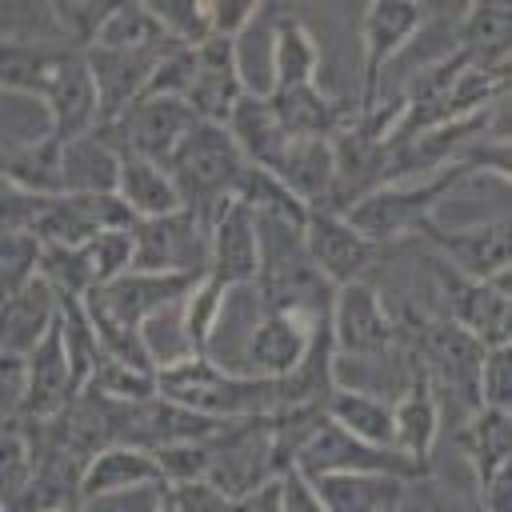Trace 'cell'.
<instances>
[{
	"instance_id": "35",
	"label": "cell",
	"mask_w": 512,
	"mask_h": 512,
	"mask_svg": "<svg viewBox=\"0 0 512 512\" xmlns=\"http://www.w3.org/2000/svg\"><path fill=\"white\" fill-rule=\"evenodd\" d=\"M92 48H112V52H156V48H172V40L160 32V24L152 20L148 4H116L112 16L104 20L100 36ZM180 48V44H176Z\"/></svg>"
},
{
	"instance_id": "17",
	"label": "cell",
	"mask_w": 512,
	"mask_h": 512,
	"mask_svg": "<svg viewBox=\"0 0 512 512\" xmlns=\"http://www.w3.org/2000/svg\"><path fill=\"white\" fill-rule=\"evenodd\" d=\"M244 76H240V60H236V40L224 36H208L204 44L192 48V84L184 92V104L196 120L208 124H224L232 104L244 96Z\"/></svg>"
},
{
	"instance_id": "3",
	"label": "cell",
	"mask_w": 512,
	"mask_h": 512,
	"mask_svg": "<svg viewBox=\"0 0 512 512\" xmlns=\"http://www.w3.org/2000/svg\"><path fill=\"white\" fill-rule=\"evenodd\" d=\"M240 168H244V156L232 144L228 128L208 124V120H196L184 132V140L172 148V156L164 160V172L180 196V208H192L208 220L232 196Z\"/></svg>"
},
{
	"instance_id": "1",
	"label": "cell",
	"mask_w": 512,
	"mask_h": 512,
	"mask_svg": "<svg viewBox=\"0 0 512 512\" xmlns=\"http://www.w3.org/2000/svg\"><path fill=\"white\" fill-rule=\"evenodd\" d=\"M156 396L172 400V404H180V408H188L196 416L220 420V424L284 412L280 380L224 372L212 356L160 360V368H156Z\"/></svg>"
},
{
	"instance_id": "27",
	"label": "cell",
	"mask_w": 512,
	"mask_h": 512,
	"mask_svg": "<svg viewBox=\"0 0 512 512\" xmlns=\"http://www.w3.org/2000/svg\"><path fill=\"white\" fill-rule=\"evenodd\" d=\"M320 72V44L308 32V24L292 12H276L272 20V88L268 92H288V88H308L316 84Z\"/></svg>"
},
{
	"instance_id": "6",
	"label": "cell",
	"mask_w": 512,
	"mask_h": 512,
	"mask_svg": "<svg viewBox=\"0 0 512 512\" xmlns=\"http://www.w3.org/2000/svg\"><path fill=\"white\" fill-rule=\"evenodd\" d=\"M268 480H276L268 416L232 420V424H224L208 440V472H204V484L212 492H220L228 504L252 496Z\"/></svg>"
},
{
	"instance_id": "13",
	"label": "cell",
	"mask_w": 512,
	"mask_h": 512,
	"mask_svg": "<svg viewBox=\"0 0 512 512\" xmlns=\"http://www.w3.org/2000/svg\"><path fill=\"white\" fill-rule=\"evenodd\" d=\"M420 236L448 256L444 268L468 276V280H500L512 276V224L508 216H496L488 224H468V228H440L424 224Z\"/></svg>"
},
{
	"instance_id": "24",
	"label": "cell",
	"mask_w": 512,
	"mask_h": 512,
	"mask_svg": "<svg viewBox=\"0 0 512 512\" xmlns=\"http://www.w3.org/2000/svg\"><path fill=\"white\" fill-rule=\"evenodd\" d=\"M308 332H312V324L300 320V316H288V312H260V324H256L252 336H248V364H252L248 376L284 380V376L296 368V360L304 356Z\"/></svg>"
},
{
	"instance_id": "26",
	"label": "cell",
	"mask_w": 512,
	"mask_h": 512,
	"mask_svg": "<svg viewBox=\"0 0 512 512\" xmlns=\"http://www.w3.org/2000/svg\"><path fill=\"white\" fill-rule=\"evenodd\" d=\"M308 480V476H304ZM324 512H400L408 480L396 476H368V472H344V476H312L308 480Z\"/></svg>"
},
{
	"instance_id": "30",
	"label": "cell",
	"mask_w": 512,
	"mask_h": 512,
	"mask_svg": "<svg viewBox=\"0 0 512 512\" xmlns=\"http://www.w3.org/2000/svg\"><path fill=\"white\" fill-rule=\"evenodd\" d=\"M120 152L96 124L60 148V192H112Z\"/></svg>"
},
{
	"instance_id": "34",
	"label": "cell",
	"mask_w": 512,
	"mask_h": 512,
	"mask_svg": "<svg viewBox=\"0 0 512 512\" xmlns=\"http://www.w3.org/2000/svg\"><path fill=\"white\" fill-rule=\"evenodd\" d=\"M0 172L32 196H60V144L48 136L0 152Z\"/></svg>"
},
{
	"instance_id": "40",
	"label": "cell",
	"mask_w": 512,
	"mask_h": 512,
	"mask_svg": "<svg viewBox=\"0 0 512 512\" xmlns=\"http://www.w3.org/2000/svg\"><path fill=\"white\" fill-rule=\"evenodd\" d=\"M40 264V240L32 232H0V300L20 292Z\"/></svg>"
},
{
	"instance_id": "38",
	"label": "cell",
	"mask_w": 512,
	"mask_h": 512,
	"mask_svg": "<svg viewBox=\"0 0 512 512\" xmlns=\"http://www.w3.org/2000/svg\"><path fill=\"white\" fill-rule=\"evenodd\" d=\"M32 476V444L20 420H0V504L4 512L20 500Z\"/></svg>"
},
{
	"instance_id": "29",
	"label": "cell",
	"mask_w": 512,
	"mask_h": 512,
	"mask_svg": "<svg viewBox=\"0 0 512 512\" xmlns=\"http://www.w3.org/2000/svg\"><path fill=\"white\" fill-rule=\"evenodd\" d=\"M464 456L472 460V476L476 488H484L500 468L512 464V412L500 408H476L460 432H456Z\"/></svg>"
},
{
	"instance_id": "12",
	"label": "cell",
	"mask_w": 512,
	"mask_h": 512,
	"mask_svg": "<svg viewBox=\"0 0 512 512\" xmlns=\"http://www.w3.org/2000/svg\"><path fill=\"white\" fill-rule=\"evenodd\" d=\"M300 240H304V252L312 260V268L332 288H344L352 280H364V272L388 252V248H376L372 240H364L344 216L324 212V208H308V220L300 228Z\"/></svg>"
},
{
	"instance_id": "21",
	"label": "cell",
	"mask_w": 512,
	"mask_h": 512,
	"mask_svg": "<svg viewBox=\"0 0 512 512\" xmlns=\"http://www.w3.org/2000/svg\"><path fill=\"white\" fill-rule=\"evenodd\" d=\"M268 172L304 204V208H324L332 192V140L324 136H296L284 140L280 152L272 156Z\"/></svg>"
},
{
	"instance_id": "45",
	"label": "cell",
	"mask_w": 512,
	"mask_h": 512,
	"mask_svg": "<svg viewBox=\"0 0 512 512\" xmlns=\"http://www.w3.org/2000/svg\"><path fill=\"white\" fill-rule=\"evenodd\" d=\"M156 512H172V500H168V488L160 492V504H156Z\"/></svg>"
},
{
	"instance_id": "23",
	"label": "cell",
	"mask_w": 512,
	"mask_h": 512,
	"mask_svg": "<svg viewBox=\"0 0 512 512\" xmlns=\"http://www.w3.org/2000/svg\"><path fill=\"white\" fill-rule=\"evenodd\" d=\"M56 312H60V300L40 276H32L20 292L0 300V352H8L12 360H24L56 324Z\"/></svg>"
},
{
	"instance_id": "7",
	"label": "cell",
	"mask_w": 512,
	"mask_h": 512,
	"mask_svg": "<svg viewBox=\"0 0 512 512\" xmlns=\"http://www.w3.org/2000/svg\"><path fill=\"white\" fill-rule=\"evenodd\" d=\"M292 468L300 476H344V472H368V476H396V480H424L428 472L416 468L412 460H404L400 452L392 448H376V444H364L356 436H348L344 428H336L332 420H320L308 440L296 448V460Z\"/></svg>"
},
{
	"instance_id": "44",
	"label": "cell",
	"mask_w": 512,
	"mask_h": 512,
	"mask_svg": "<svg viewBox=\"0 0 512 512\" xmlns=\"http://www.w3.org/2000/svg\"><path fill=\"white\" fill-rule=\"evenodd\" d=\"M276 512H324V504L296 468H284L276 476Z\"/></svg>"
},
{
	"instance_id": "43",
	"label": "cell",
	"mask_w": 512,
	"mask_h": 512,
	"mask_svg": "<svg viewBox=\"0 0 512 512\" xmlns=\"http://www.w3.org/2000/svg\"><path fill=\"white\" fill-rule=\"evenodd\" d=\"M204 12H208V36L236 40L256 20L260 8L248 4V0H204Z\"/></svg>"
},
{
	"instance_id": "41",
	"label": "cell",
	"mask_w": 512,
	"mask_h": 512,
	"mask_svg": "<svg viewBox=\"0 0 512 512\" xmlns=\"http://www.w3.org/2000/svg\"><path fill=\"white\" fill-rule=\"evenodd\" d=\"M476 400L480 408H512V344L504 348H484L480 368H476Z\"/></svg>"
},
{
	"instance_id": "8",
	"label": "cell",
	"mask_w": 512,
	"mask_h": 512,
	"mask_svg": "<svg viewBox=\"0 0 512 512\" xmlns=\"http://www.w3.org/2000/svg\"><path fill=\"white\" fill-rule=\"evenodd\" d=\"M328 332L336 356H356V360H380L396 348V320L384 308L380 292L368 280H352L332 292L328 304Z\"/></svg>"
},
{
	"instance_id": "4",
	"label": "cell",
	"mask_w": 512,
	"mask_h": 512,
	"mask_svg": "<svg viewBox=\"0 0 512 512\" xmlns=\"http://www.w3.org/2000/svg\"><path fill=\"white\" fill-rule=\"evenodd\" d=\"M472 172H476V168H468L464 160H456V164H444L440 172H432V176H424V180H416V184H380L376 192L360 196V200L344 212V220H348L364 240H372L376 248H392L396 240L420 232V228L432 220V208H436L464 176H472Z\"/></svg>"
},
{
	"instance_id": "46",
	"label": "cell",
	"mask_w": 512,
	"mask_h": 512,
	"mask_svg": "<svg viewBox=\"0 0 512 512\" xmlns=\"http://www.w3.org/2000/svg\"><path fill=\"white\" fill-rule=\"evenodd\" d=\"M56 512H84V508H56Z\"/></svg>"
},
{
	"instance_id": "5",
	"label": "cell",
	"mask_w": 512,
	"mask_h": 512,
	"mask_svg": "<svg viewBox=\"0 0 512 512\" xmlns=\"http://www.w3.org/2000/svg\"><path fill=\"white\" fill-rule=\"evenodd\" d=\"M208 228L212 220L176 208L156 220H132V268L128 272H152V276H204L208 268Z\"/></svg>"
},
{
	"instance_id": "32",
	"label": "cell",
	"mask_w": 512,
	"mask_h": 512,
	"mask_svg": "<svg viewBox=\"0 0 512 512\" xmlns=\"http://www.w3.org/2000/svg\"><path fill=\"white\" fill-rule=\"evenodd\" d=\"M224 128H228L232 144L240 148L244 164H260V168H268L272 156H276L280 144H284V132H280L276 112H272V104H268L264 92H244V96L232 104Z\"/></svg>"
},
{
	"instance_id": "19",
	"label": "cell",
	"mask_w": 512,
	"mask_h": 512,
	"mask_svg": "<svg viewBox=\"0 0 512 512\" xmlns=\"http://www.w3.org/2000/svg\"><path fill=\"white\" fill-rule=\"evenodd\" d=\"M440 436V400L428 380V372L416 360L412 380L404 384L400 400H392V448L412 460L416 468L432 472V448Z\"/></svg>"
},
{
	"instance_id": "37",
	"label": "cell",
	"mask_w": 512,
	"mask_h": 512,
	"mask_svg": "<svg viewBox=\"0 0 512 512\" xmlns=\"http://www.w3.org/2000/svg\"><path fill=\"white\" fill-rule=\"evenodd\" d=\"M76 252H80V260H84V272H88L92 292L104 288V284H112L116 276H124V272L132 268V236H128V228L100 232V236H92L88 244H80Z\"/></svg>"
},
{
	"instance_id": "28",
	"label": "cell",
	"mask_w": 512,
	"mask_h": 512,
	"mask_svg": "<svg viewBox=\"0 0 512 512\" xmlns=\"http://www.w3.org/2000/svg\"><path fill=\"white\" fill-rule=\"evenodd\" d=\"M112 196L124 204V212L132 220H156V216H168L180 208V196H176L164 164H152L140 156H120Z\"/></svg>"
},
{
	"instance_id": "14",
	"label": "cell",
	"mask_w": 512,
	"mask_h": 512,
	"mask_svg": "<svg viewBox=\"0 0 512 512\" xmlns=\"http://www.w3.org/2000/svg\"><path fill=\"white\" fill-rule=\"evenodd\" d=\"M192 288L188 276H152V272H124L112 284L96 288L84 296L88 316L128 328V332H144V324L164 312L168 304L184 300V292Z\"/></svg>"
},
{
	"instance_id": "31",
	"label": "cell",
	"mask_w": 512,
	"mask_h": 512,
	"mask_svg": "<svg viewBox=\"0 0 512 512\" xmlns=\"http://www.w3.org/2000/svg\"><path fill=\"white\" fill-rule=\"evenodd\" d=\"M68 60L72 48L64 44H0V88L44 100Z\"/></svg>"
},
{
	"instance_id": "2",
	"label": "cell",
	"mask_w": 512,
	"mask_h": 512,
	"mask_svg": "<svg viewBox=\"0 0 512 512\" xmlns=\"http://www.w3.org/2000/svg\"><path fill=\"white\" fill-rule=\"evenodd\" d=\"M256 240H260V264L252 284L260 292V312H288L308 324L324 320L336 288L312 268L300 228L256 216Z\"/></svg>"
},
{
	"instance_id": "20",
	"label": "cell",
	"mask_w": 512,
	"mask_h": 512,
	"mask_svg": "<svg viewBox=\"0 0 512 512\" xmlns=\"http://www.w3.org/2000/svg\"><path fill=\"white\" fill-rule=\"evenodd\" d=\"M44 112H48V128L44 136L52 144H68L84 132L96 128V92H92V76H88V64H84V52H72V60L60 68L56 84L48 88V96L40 100Z\"/></svg>"
},
{
	"instance_id": "18",
	"label": "cell",
	"mask_w": 512,
	"mask_h": 512,
	"mask_svg": "<svg viewBox=\"0 0 512 512\" xmlns=\"http://www.w3.org/2000/svg\"><path fill=\"white\" fill-rule=\"evenodd\" d=\"M260 264V240H256V216L240 200H224L208 228V276L220 280L228 292L256 280Z\"/></svg>"
},
{
	"instance_id": "10",
	"label": "cell",
	"mask_w": 512,
	"mask_h": 512,
	"mask_svg": "<svg viewBox=\"0 0 512 512\" xmlns=\"http://www.w3.org/2000/svg\"><path fill=\"white\" fill-rule=\"evenodd\" d=\"M436 280L444 284L448 296V320L456 328H464L480 348H504L508 344V320H512V276L500 280H468L452 268H444L440 260H432Z\"/></svg>"
},
{
	"instance_id": "11",
	"label": "cell",
	"mask_w": 512,
	"mask_h": 512,
	"mask_svg": "<svg viewBox=\"0 0 512 512\" xmlns=\"http://www.w3.org/2000/svg\"><path fill=\"white\" fill-rule=\"evenodd\" d=\"M132 228V216L112 192H60L44 200L32 236L44 248H80L100 232Z\"/></svg>"
},
{
	"instance_id": "47",
	"label": "cell",
	"mask_w": 512,
	"mask_h": 512,
	"mask_svg": "<svg viewBox=\"0 0 512 512\" xmlns=\"http://www.w3.org/2000/svg\"><path fill=\"white\" fill-rule=\"evenodd\" d=\"M0 512H4V504H0Z\"/></svg>"
},
{
	"instance_id": "39",
	"label": "cell",
	"mask_w": 512,
	"mask_h": 512,
	"mask_svg": "<svg viewBox=\"0 0 512 512\" xmlns=\"http://www.w3.org/2000/svg\"><path fill=\"white\" fill-rule=\"evenodd\" d=\"M148 12L160 24V32L180 48H196L208 40L204 0H148Z\"/></svg>"
},
{
	"instance_id": "33",
	"label": "cell",
	"mask_w": 512,
	"mask_h": 512,
	"mask_svg": "<svg viewBox=\"0 0 512 512\" xmlns=\"http://www.w3.org/2000/svg\"><path fill=\"white\" fill-rule=\"evenodd\" d=\"M324 420H332L336 428H344L348 436L376 444V448H392V400L376 396V392H360V388H336L324 400ZM396 452V448H392Z\"/></svg>"
},
{
	"instance_id": "25",
	"label": "cell",
	"mask_w": 512,
	"mask_h": 512,
	"mask_svg": "<svg viewBox=\"0 0 512 512\" xmlns=\"http://www.w3.org/2000/svg\"><path fill=\"white\" fill-rule=\"evenodd\" d=\"M264 96H268V104L276 112V124H280L284 140H296V136H324V140H332L352 120V112L336 96L320 92L316 84L288 88V92H264Z\"/></svg>"
},
{
	"instance_id": "15",
	"label": "cell",
	"mask_w": 512,
	"mask_h": 512,
	"mask_svg": "<svg viewBox=\"0 0 512 512\" xmlns=\"http://www.w3.org/2000/svg\"><path fill=\"white\" fill-rule=\"evenodd\" d=\"M428 20L424 4H404V0H380L364 8L360 20V44H364V72H360V104L356 112H372L380 100V72L384 64L420 32Z\"/></svg>"
},
{
	"instance_id": "9",
	"label": "cell",
	"mask_w": 512,
	"mask_h": 512,
	"mask_svg": "<svg viewBox=\"0 0 512 512\" xmlns=\"http://www.w3.org/2000/svg\"><path fill=\"white\" fill-rule=\"evenodd\" d=\"M192 124H196V116L188 112L184 100H172V96H140L116 120H108L100 128H104V136L112 140V148L120 156H140V160L164 164Z\"/></svg>"
},
{
	"instance_id": "22",
	"label": "cell",
	"mask_w": 512,
	"mask_h": 512,
	"mask_svg": "<svg viewBox=\"0 0 512 512\" xmlns=\"http://www.w3.org/2000/svg\"><path fill=\"white\" fill-rule=\"evenodd\" d=\"M128 488H160V468L152 460V452L136 448V444H108L100 452L88 456L84 472H80V508L88 500H104L112 492H128Z\"/></svg>"
},
{
	"instance_id": "16",
	"label": "cell",
	"mask_w": 512,
	"mask_h": 512,
	"mask_svg": "<svg viewBox=\"0 0 512 512\" xmlns=\"http://www.w3.org/2000/svg\"><path fill=\"white\" fill-rule=\"evenodd\" d=\"M16 380H20V392H16V416H20V424H48V420H56L72 404L76 380H72L68 356L60 348L56 324L20 360V376Z\"/></svg>"
},
{
	"instance_id": "36",
	"label": "cell",
	"mask_w": 512,
	"mask_h": 512,
	"mask_svg": "<svg viewBox=\"0 0 512 512\" xmlns=\"http://www.w3.org/2000/svg\"><path fill=\"white\" fill-rule=\"evenodd\" d=\"M224 296L228 288L220 280H212L208 272L192 280V288L184 292V316H180V332H184V344H188V356H208V344H212V332L220 324V308H224Z\"/></svg>"
},
{
	"instance_id": "42",
	"label": "cell",
	"mask_w": 512,
	"mask_h": 512,
	"mask_svg": "<svg viewBox=\"0 0 512 512\" xmlns=\"http://www.w3.org/2000/svg\"><path fill=\"white\" fill-rule=\"evenodd\" d=\"M44 200L48 196H32L28 188H20L0 172V232H32L44 212Z\"/></svg>"
}]
</instances>
